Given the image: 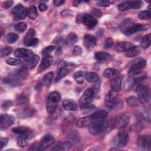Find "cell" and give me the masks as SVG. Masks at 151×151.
Returning a JSON list of instances; mask_svg holds the SVG:
<instances>
[{
  "mask_svg": "<svg viewBox=\"0 0 151 151\" xmlns=\"http://www.w3.org/2000/svg\"><path fill=\"white\" fill-rule=\"evenodd\" d=\"M12 131L17 135V144L20 147L27 146L33 137L32 132L27 127H15L12 129Z\"/></svg>",
  "mask_w": 151,
  "mask_h": 151,
  "instance_id": "6da1fadb",
  "label": "cell"
},
{
  "mask_svg": "<svg viewBox=\"0 0 151 151\" xmlns=\"http://www.w3.org/2000/svg\"><path fill=\"white\" fill-rule=\"evenodd\" d=\"M147 28V25L146 26L140 24H135L130 19H124L120 25V29L121 32L126 35H130L136 32L146 30Z\"/></svg>",
  "mask_w": 151,
  "mask_h": 151,
  "instance_id": "7a4b0ae2",
  "label": "cell"
},
{
  "mask_svg": "<svg viewBox=\"0 0 151 151\" xmlns=\"http://www.w3.org/2000/svg\"><path fill=\"white\" fill-rule=\"evenodd\" d=\"M60 100L61 95L58 91H53L48 95L46 102V109L48 113H54Z\"/></svg>",
  "mask_w": 151,
  "mask_h": 151,
  "instance_id": "3957f363",
  "label": "cell"
},
{
  "mask_svg": "<svg viewBox=\"0 0 151 151\" xmlns=\"http://www.w3.org/2000/svg\"><path fill=\"white\" fill-rule=\"evenodd\" d=\"M109 126L107 120H98L93 123H91L89 126V132L93 135H99L103 133L106 130Z\"/></svg>",
  "mask_w": 151,
  "mask_h": 151,
  "instance_id": "277c9868",
  "label": "cell"
},
{
  "mask_svg": "<svg viewBox=\"0 0 151 151\" xmlns=\"http://www.w3.org/2000/svg\"><path fill=\"white\" fill-rule=\"evenodd\" d=\"M94 96V91L91 88H88L83 94L79 100V104L81 108L86 109L88 108Z\"/></svg>",
  "mask_w": 151,
  "mask_h": 151,
  "instance_id": "5b68a950",
  "label": "cell"
},
{
  "mask_svg": "<svg viewBox=\"0 0 151 151\" xmlns=\"http://www.w3.org/2000/svg\"><path fill=\"white\" fill-rule=\"evenodd\" d=\"M136 91L138 95V101L142 104L147 103L150 99V91L149 88L143 84H139L136 87Z\"/></svg>",
  "mask_w": 151,
  "mask_h": 151,
  "instance_id": "8992f818",
  "label": "cell"
},
{
  "mask_svg": "<svg viewBox=\"0 0 151 151\" xmlns=\"http://www.w3.org/2000/svg\"><path fill=\"white\" fill-rule=\"evenodd\" d=\"M130 115L129 113H123L118 115L113 122V127L120 129L126 127L130 122Z\"/></svg>",
  "mask_w": 151,
  "mask_h": 151,
  "instance_id": "52a82bcc",
  "label": "cell"
},
{
  "mask_svg": "<svg viewBox=\"0 0 151 151\" xmlns=\"http://www.w3.org/2000/svg\"><path fill=\"white\" fill-rule=\"evenodd\" d=\"M11 12L14 16V19L15 20L22 19L25 18L28 14L27 9L21 4H19L14 6L12 9Z\"/></svg>",
  "mask_w": 151,
  "mask_h": 151,
  "instance_id": "ba28073f",
  "label": "cell"
},
{
  "mask_svg": "<svg viewBox=\"0 0 151 151\" xmlns=\"http://www.w3.org/2000/svg\"><path fill=\"white\" fill-rule=\"evenodd\" d=\"M129 140V134L126 132L119 133L114 139L113 142L116 145L115 147H124Z\"/></svg>",
  "mask_w": 151,
  "mask_h": 151,
  "instance_id": "9c48e42d",
  "label": "cell"
},
{
  "mask_svg": "<svg viewBox=\"0 0 151 151\" xmlns=\"http://www.w3.org/2000/svg\"><path fill=\"white\" fill-rule=\"evenodd\" d=\"M137 145L142 149L149 150L151 147V137L149 135H142L138 137Z\"/></svg>",
  "mask_w": 151,
  "mask_h": 151,
  "instance_id": "30bf717a",
  "label": "cell"
},
{
  "mask_svg": "<svg viewBox=\"0 0 151 151\" xmlns=\"http://www.w3.org/2000/svg\"><path fill=\"white\" fill-rule=\"evenodd\" d=\"M146 65V61H140L137 63H136L130 68L129 70V75L132 76H137L140 74Z\"/></svg>",
  "mask_w": 151,
  "mask_h": 151,
  "instance_id": "8fae6325",
  "label": "cell"
},
{
  "mask_svg": "<svg viewBox=\"0 0 151 151\" xmlns=\"http://www.w3.org/2000/svg\"><path fill=\"white\" fill-rule=\"evenodd\" d=\"M14 117L9 114H2L0 118V126L1 129L7 128L13 124L14 122Z\"/></svg>",
  "mask_w": 151,
  "mask_h": 151,
  "instance_id": "7c38bea8",
  "label": "cell"
},
{
  "mask_svg": "<svg viewBox=\"0 0 151 151\" xmlns=\"http://www.w3.org/2000/svg\"><path fill=\"white\" fill-rule=\"evenodd\" d=\"M82 22L87 27L91 28L97 24V20L91 14H85L82 17Z\"/></svg>",
  "mask_w": 151,
  "mask_h": 151,
  "instance_id": "4fadbf2b",
  "label": "cell"
},
{
  "mask_svg": "<svg viewBox=\"0 0 151 151\" xmlns=\"http://www.w3.org/2000/svg\"><path fill=\"white\" fill-rule=\"evenodd\" d=\"M122 77L121 76H116L113 77L110 81V86L111 90L119 92L122 88Z\"/></svg>",
  "mask_w": 151,
  "mask_h": 151,
  "instance_id": "5bb4252c",
  "label": "cell"
},
{
  "mask_svg": "<svg viewBox=\"0 0 151 151\" xmlns=\"http://www.w3.org/2000/svg\"><path fill=\"white\" fill-rule=\"evenodd\" d=\"M53 61V57L51 55L45 57L41 61L39 67H38V71L39 72H42L48 68L52 63Z\"/></svg>",
  "mask_w": 151,
  "mask_h": 151,
  "instance_id": "9a60e30c",
  "label": "cell"
},
{
  "mask_svg": "<svg viewBox=\"0 0 151 151\" xmlns=\"http://www.w3.org/2000/svg\"><path fill=\"white\" fill-rule=\"evenodd\" d=\"M96 38L92 35H86L84 38V45L88 50L93 49L96 45Z\"/></svg>",
  "mask_w": 151,
  "mask_h": 151,
  "instance_id": "2e32d148",
  "label": "cell"
},
{
  "mask_svg": "<svg viewBox=\"0 0 151 151\" xmlns=\"http://www.w3.org/2000/svg\"><path fill=\"white\" fill-rule=\"evenodd\" d=\"M35 31L33 28H31L27 32V34L24 38L23 42L26 46H30L31 42L35 38Z\"/></svg>",
  "mask_w": 151,
  "mask_h": 151,
  "instance_id": "e0dca14e",
  "label": "cell"
},
{
  "mask_svg": "<svg viewBox=\"0 0 151 151\" xmlns=\"http://www.w3.org/2000/svg\"><path fill=\"white\" fill-rule=\"evenodd\" d=\"M132 47L133 44L130 42L123 41L117 44V45L115 47V50L118 52H126Z\"/></svg>",
  "mask_w": 151,
  "mask_h": 151,
  "instance_id": "ac0fdd59",
  "label": "cell"
},
{
  "mask_svg": "<svg viewBox=\"0 0 151 151\" xmlns=\"http://www.w3.org/2000/svg\"><path fill=\"white\" fill-rule=\"evenodd\" d=\"M73 147V144L71 142L67 141L58 143L54 148L52 149L53 150H59V151H65L68 150Z\"/></svg>",
  "mask_w": 151,
  "mask_h": 151,
  "instance_id": "d6986e66",
  "label": "cell"
},
{
  "mask_svg": "<svg viewBox=\"0 0 151 151\" xmlns=\"http://www.w3.org/2000/svg\"><path fill=\"white\" fill-rule=\"evenodd\" d=\"M40 143L44 150L47 147L51 146L54 143V139L51 135L47 134L42 138Z\"/></svg>",
  "mask_w": 151,
  "mask_h": 151,
  "instance_id": "ffe728a7",
  "label": "cell"
},
{
  "mask_svg": "<svg viewBox=\"0 0 151 151\" xmlns=\"http://www.w3.org/2000/svg\"><path fill=\"white\" fill-rule=\"evenodd\" d=\"M63 106L65 110L70 111H76L78 109L77 103L72 100H66L64 101Z\"/></svg>",
  "mask_w": 151,
  "mask_h": 151,
  "instance_id": "44dd1931",
  "label": "cell"
},
{
  "mask_svg": "<svg viewBox=\"0 0 151 151\" xmlns=\"http://www.w3.org/2000/svg\"><path fill=\"white\" fill-rule=\"evenodd\" d=\"M111 55L106 52L99 51L97 52L94 55V58L99 61H105L111 59Z\"/></svg>",
  "mask_w": 151,
  "mask_h": 151,
  "instance_id": "7402d4cb",
  "label": "cell"
},
{
  "mask_svg": "<svg viewBox=\"0 0 151 151\" xmlns=\"http://www.w3.org/2000/svg\"><path fill=\"white\" fill-rule=\"evenodd\" d=\"M91 118L90 116H86L78 119L76 123V126L80 128H83L89 126L91 124Z\"/></svg>",
  "mask_w": 151,
  "mask_h": 151,
  "instance_id": "603a6c76",
  "label": "cell"
},
{
  "mask_svg": "<svg viewBox=\"0 0 151 151\" xmlns=\"http://www.w3.org/2000/svg\"><path fill=\"white\" fill-rule=\"evenodd\" d=\"M77 41H78L77 35L74 32H71L66 37L65 40V44L68 47L71 46L72 45L77 42Z\"/></svg>",
  "mask_w": 151,
  "mask_h": 151,
  "instance_id": "cb8c5ba5",
  "label": "cell"
},
{
  "mask_svg": "<svg viewBox=\"0 0 151 151\" xmlns=\"http://www.w3.org/2000/svg\"><path fill=\"white\" fill-rule=\"evenodd\" d=\"M141 51V48L139 46H133L128 51L126 52V56L127 57H133L137 55Z\"/></svg>",
  "mask_w": 151,
  "mask_h": 151,
  "instance_id": "d4e9b609",
  "label": "cell"
},
{
  "mask_svg": "<svg viewBox=\"0 0 151 151\" xmlns=\"http://www.w3.org/2000/svg\"><path fill=\"white\" fill-rule=\"evenodd\" d=\"M58 74H57L56 78H55V82L59 81L60 80H61L63 78H64L65 76H66L69 71L68 69H67L66 67H58Z\"/></svg>",
  "mask_w": 151,
  "mask_h": 151,
  "instance_id": "484cf974",
  "label": "cell"
},
{
  "mask_svg": "<svg viewBox=\"0 0 151 151\" xmlns=\"http://www.w3.org/2000/svg\"><path fill=\"white\" fill-rule=\"evenodd\" d=\"M86 80L89 83H95L99 80L98 74L94 72H88L85 75Z\"/></svg>",
  "mask_w": 151,
  "mask_h": 151,
  "instance_id": "4316f807",
  "label": "cell"
},
{
  "mask_svg": "<svg viewBox=\"0 0 151 151\" xmlns=\"http://www.w3.org/2000/svg\"><path fill=\"white\" fill-rule=\"evenodd\" d=\"M118 73V71L113 68H107L105 69L103 73V76L107 78H110L111 77H114L116 75H117Z\"/></svg>",
  "mask_w": 151,
  "mask_h": 151,
  "instance_id": "83f0119b",
  "label": "cell"
},
{
  "mask_svg": "<svg viewBox=\"0 0 151 151\" xmlns=\"http://www.w3.org/2000/svg\"><path fill=\"white\" fill-rule=\"evenodd\" d=\"M39 60H40L39 56L37 55H34L31 60H29L27 62L26 67L29 69L34 68L37 64L38 62L39 61Z\"/></svg>",
  "mask_w": 151,
  "mask_h": 151,
  "instance_id": "f1b7e54d",
  "label": "cell"
},
{
  "mask_svg": "<svg viewBox=\"0 0 151 151\" xmlns=\"http://www.w3.org/2000/svg\"><path fill=\"white\" fill-rule=\"evenodd\" d=\"M107 115V112L104 110H100L94 112L91 115V118L93 119H100L105 117Z\"/></svg>",
  "mask_w": 151,
  "mask_h": 151,
  "instance_id": "f546056e",
  "label": "cell"
},
{
  "mask_svg": "<svg viewBox=\"0 0 151 151\" xmlns=\"http://www.w3.org/2000/svg\"><path fill=\"white\" fill-rule=\"evenodd\" d=\"M85 75L83 71H78L74 74V78L78 84H82L84 82Z\"/></svg>",
  "mask_w": 151,
  "mask_h": 151,
  "instance_id": "4dcf8cb0",
  "label": "cell"
},
{
  "mask_svg": "<svg viewBox=\"0 0 151 151\" xmlns=\"http://www.w3.org/2000/svg\"><path fill=\"white\" fill-rule=\"evenodd\" d=\"M150 42H151V35L149 34L142 38L141 40V45L143 48L146 49L149 47V46L150 45Z\"/></svg>",
  "mask_w": 151,
  "mask_h": 151,
  "instance_id": "1f68e13d",
  "label": "cell"
},
{
  "mask_svg": "<svg viewBox=\"0 0 151 151\" xmlns=\"http://www.w3.org/2000/svg\"><path fill=\"white\" fill-rule=\"evenodd\" d=\"M117 8L120 11H125L129 9H132V1L122 2L118 5Z\"/></svg>",
  "mask_w": 151,
  "mask_h": 151,
  "instance_id": "d6a6232c",
  "label": "cell"
},
{
  "mask_svg": "<svg viewBox=\"0 0 151 151\" xmlns=\"http://www.w3.org/2000/svg\"><path fill=\"white\" fill-rule=\"evenodd\" d=\"M28 16L31 19H35L38 17L37 9L35 6H31L28 11Z\"/></svg>",
  "mask_w": 151,
  "mask_h": 151,
  "instance_id": "836d02e7",
  "label": "cell"
},
{
  "mask_svg": "<svg viewBox=\"0 0 151 151\" xmlns=\"http://www.w3.org/2000/svg\"><path fill=\"white\" fill-rule=\"evenodd\" d=\"M54 77V74L52 72H49L45 74L43 78V82L45 85L49 86L51 84Z\"/></svg>",
  "mask_w": 151,
  "mask_h": 151,
  "instance_id": "e575fe53",
  "label": "cell"
},
{
  "mask_svg": "<svg viewBox=\"0 0 151 151\" xmlns=\"http://www.w3.org/2000/svg\"><path fill=\"white\" fill-rule=\"evenodd\" d=\"M19 39V35L15 33H9L6 36V40L8 43L13 44Z\"/></svg>",
  "mask_w": 151,
  "mask_h": 151,
  "instance_id": "d590c367",
  "label": "cell"
},
{
  "mask_svg": "<svg viewBox=\"0 0 151 151\" xmlns=\"http://www.w3.org/2000/svg\"><path fill=\"white\" fill-rule=\"evenodd\" d=\"M126 101H127V104L132 107L137 106L139 105L138 103H139V101H138V99L134 96L129 97L128 98H127Z\"/></svg>",
  "mask_w": 151,
  "mask_h": 151,
  "instance_id": "8d00e7d4",
  "label": "cell"
},
{
  "mask_svg": "<svg viewBox=\"0 0 151 151\" xmlns=\"http://www.w3.org/2000/svg\"><path fill=\"white\" fill-rule=\"evenodd\" d=\"M27 49L26 48H18L15 50L14 54L17 58H23L25 56L27 52Z\"/></svg>",
  "mask_w": 151,
  "mask_h": 151,
  "instance_id": "74e56055",
  "label": "cell"
},
{
  "mask_svg": "<svg viewBox=\"0 0 151 151\" xmlns=\"http://www.w3.org/2000/svg\"><path fill=\"white\" fill-rule=\"evenodd\" d=\"M151 16V12L150 11H142L140 12L138 14V17L140 19H149Z\"/></svg>",
  "mask_w": 151,
  "mask_h": 151,
  "instance_id": "f35d334b",
  "label": "cell"
},
{
  "mask_svg": "<svg viewBox=\"0 0 151 151\" xmlns=\"http://www.w3.org/2000/svg\"><path fill=\"white\" fill-rule=\"evenodd\" d=\"M33 114H34V109H27L22 111L21 113H19V115L18 116L21 118H24V117H28L31 116Z\"/></svg>",
  "mask_w": 151,
  "mask_h": 151,
  "instance_id": "ab89813d",
  "label": "cell"
},
{
  "mask_svg": "<svg viewBox=\"0 0 151 151\" xmlns=\"http://www.w3.org/2000/svg\"><path fill=\"white\" fill-rule=\"evenodd\" d=\"M27 28V25L25 22H19L15 26V29L19 32H22L26 30Z\"/></svg>",
  "mask_w": 151,
  "mask_h": 151,
  "instance_id": "60d3db41",
  "label": "cell"
},
{
  "mask_svg": "<svg viewBox=\"0 0 151 151\" xmlns=\"http://www.w3.org/2000/svg\"><path fill=\"white\" fill-rule=\"evenodd\" d=\"M55 48V47L54 45H50V46H48L46 47L45 48H44L43 49V50L42 51V54L44 56V57H47V56H49L50 54L54 51V50Z\"/></svg>",
  "mask_w": 151,
  "mask_h": 151,
  "instance_id": "b9f144b4",
  "label": "cell"
},
{
  "mask_svg": "<svg viewBox=\"0 0 151 151\" xmlns=\"http://www.w3.org/2000/svg\"><path fill=\"white\" fill-rule=\"evenodd\" d=\"M16 100H17V103L18 104H24L28 103V99L27 97L24 94H21L18 96Z\"/></svg>",
  "mask_w": 151,
  "mask_h": 151,
  "instance_id": "7bdbcfd3",
  "label": "cell"
},
{
  "mask_svg": "<svg viewBox=\"0 0 151 151\" xmlns=\"http://www.w3.org/2000/svg\"><path fill=\"white\" fill-rule=\"evenodd\" d=\"M12 51V49L10 47H7L2 48L1 50V52H0L1 57L2 58V57H6V56L9 55Z\"/></svg>",
  "mask_w": 151,
  "mask_h": 151,
  "instance_id": "ee69618b",
  "label": "cell"
},
{
  "mask_svg": "<svg viewBox=\"0 0 151 151\" xmlns=\"http://www.w3.org/2000/svg\"><path fill=\"white\" fill-rule=\"evenodd\" d=\"M6 63L11 65H16L21 63V61L18 59L14 58H9L6 60Z\"/></svg>",
  "mask_w": 151,
  "mask_h": 151,
  "instance_id": "f6af8a7d",
  "label": "cell"
},
{
  "mask_svg": "<svg viewBox=\"0 0 151 151\" xmlns=\"http://www.w3.org/2000/svg\"><path fill=\"white\" fill-rule=\"evenodd\" d=\"M44 149L41 143H34L29 149V150H43Z\"/></svg>",
  "mask_w": 151,
  "mask_h": 151,
  "instance_id": "bcb514c9",
  "label": "cell"
},
{
  "mask_svg": "<svg viewBox=\"0 0 151 151\" xmlns=\"http://www.w3.org/2000/svg\"><path fill=\"white\" fill-rule=\"evenodd\" d=\"M142 5V2L140 1H132V8L139 9Z\"/></svg>",
  "mask_w": 151,
  "mask_h": 151,
  "instance_id": "7dc6e473",
  "label": "cell"
},
{
  "mask_svg": "<svg viewBox=\"0 0 151 151\" xmlns=\"http://www.w3.org/2000/svg\"><path fill=\"white\" fill-rule=\"evenodd\" d=\"M97 4L98 6H100L106 7V6H109L110 1H107V0H101V1H98Z\"/></svg>",
  "mask_w": 151,
  "mask_h": 151,
  "instance_id": "c3c4849f",
  "label": "cell"
},
{
  "mask_svg": "<svg viewBox=\"0 0 151 151\" xmlns=\"http://www.w3.org/2000/svg\"><path fill=\"white\" fill-rule=\"evenodd\" d=\"M114 45V42L113 40H112L111 38L109 37L106 39V43H105V47L106 48H111Z\"/></svg>",
  "mask_w": 151,
  "mask_h": 151,
  "instance_id": "681fc988",
  "label": "cell"
},
{
  "mask_svg": "<svg viewBox=\"0 0 151 151\" xmlns=\"http://www.w3.org/2000/svg\"><path fill=\"white\" fill-rule=\"evenodd\" d=\"M73 54L76 55H79L82 53V49L80 46H76L73 49Z\"/></svg>",
  "mask_w": 151,
  "mask_h": 151,
  "instance_id": "f907efd6",
  "label": "cell"
},
{
  "mask_svg": "<svg viewBox=\"0 0 151 151\" xmlns=\"http://www.w3.org/2000/svg\"><path fill=\"white\" fill-rule=\"evenodd\" d=\"M91 14L97 17H101L102 15L101 11L98 9H93V10L91 11Z\"/></svg>",
  "mask_w": 151,
  "mask_h": 151,
  "instance_id": "816d5d0a",
  "label": "cell"
},
{
  "mask_svg": "<svg viewBox=\"0 0 151 151\" xmlns=\"http://www.w3.org/2000/svg\"><path fill=\"white\" fill-rule=\"evenodd\" d=\"M12 4H13V1H8L4 2L2 4V6L5 8H8L10 6H11Z\"/></svg>",
  "mask_w": 151,
  "mask_h": 151,
  "instance_id": "f5cc1de1",
  "label": "cell"
},
{
  "mask_svg": "<svg viewBox=\"0 0 151 151\" xmlns=\"http://www.w3.org/2000/svg\"><path fill=\"white\" fill-rule=\"evenodd\" d=\"M8 139L7 138H3L1 137V148L2 149L6 145V144L8 143Z\"/></svg>",
  "mask_w": 151,
  "mask_h": 151,
  "instance_id": "db71d44e",
  "label": "cell"
},
{
  "mask_svg": "<svg viewBox=\"0 0 151 151\" xmlns=\"http://www.w3.org/2000/svg\"><path fill=\"white\" fill-rule=\"evenodd\" d=\"M38 8L41 11H44L47 9V6L45 4L41 3L38 5Z\"/></svg>",
  "mask_w": 151,
  "mask_h": 151,
  "instance_id": "11a10c76",
  "label": "cell"
},
{
  "mask_svg": "<svg viewBox=\"0 0 151 151\" xmlns=\"http://www.w3.org/2000/svg\"><path fill=\"white\" fill-rule=\"evenodd\" d=\"M65 2V1L64 0H55L54 1V4L55 6H60L63 5Z\"/></svg>",
  "mask_w": 151,
  "mask_h": 151,
  "instance_id": "9f6ffc18",
  "label": "cell"
},
{
  "mask_svg": "<svg viewBox=\"0 0 151 151\" xmlns=\"http://www.w3.org/2000/svg\"><path fill=\"white\" fill-rule=\"evenodd\" d=\"M81 2V1H74V2H73V5H74V6H78V5H79V4Z\"/></svg>",
  "mask_w": 151,
  "mask_h": 151,
  "instance_id": "6f0895ef",
  "label": "cell"
}]
</instances>
